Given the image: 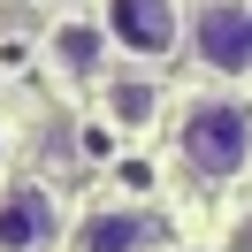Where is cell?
I'll use <instances>...</instances> for the list:
<instances>
[{
	"label": "cell",
	"mask_w": 252,
	"mask_h": 252,
	"mask_svg": "<svg viewBox=\"0 0 252 252\" xmlns=\"http://www.w3.org/2000/svg\"><path fill=\"white\" fill-rule=\"evenodd\" d=\"M184 160L199 176H237L252 160V115L237 107V99H199V107H184Z\"/></svg>",
	"instance_id": "6da1fadb"
},
{
	"label": "cell",
	"mask_w": 252,
	"mask_h": 252,
	"mask_svg": "<svg viewBox=\"0 0 252 252\" xmlns=\"http://www.w3.org/2000/svg\"><path fill=\"white\" fill-rule=\"evenodd\" d=\"M191 38H199V62L221 69V77H245L252 69V8L245 0H206Z\"/></svg>",
	"instance_id": "7a4b0ae2"
},
{
	"label": "cell",
	"mask_w": 252,
	"mask_h": 252,
	"mask_svg": "<svg viewBox=\"0 0 252 252\" xmlns=\"http://www.w3.org/2000/svg\"><path fill=\"white\" fill-rule=\"evenodd\" d=\"M62 237V214L38 184H8L0 191V252H46Z\"/></svg>",
	"instance_id": "3957f363"
},
{
	"label": "cell",
	"mask_w": 252,
	"mask_h": 252,
	"mask_svg": "<svg viewBox=\"0 0 252 252\" xmlns=\"http://www.w3.org/2000/svg\"><path fill=\"white\" fill-rule=\"evenodd\" d=\"M107 38L130 54H168L176 46V0H107Z\"/></svg>",
	"instance_id": "277c9868"
},
{
	"label": "cell",
	"mask_w": 252,
	"mask_h": 252,
	"mask_svg": "<svg viewBox=\"0 0 252 252\" xmlns=\"http://www.w3.org/2000/svg\"><path fill=\"white\" fill-rule=\"evenodd\" d=\"M84 252H145L153 245V214H123V206H107V214H92L77 229Z\"/></svg>",
	"instance_id": "5b68a950"
},
{
	"label": "cell",
	"mask_w": 252,
	"mask_h": 252,
	"mask_svg": "<svg viewBox=\"0 0 252 252\" xmlns=\"http://www.w3.org/2000/svg\"><path fill=\"white\" fill-rule=\"evenodd\" d=\"M99 46H107V38H99L92 23H62V31H54V62H62L69 77H92V69H99Z\"/></svg>",
	"instance_id": "8992f818"
},
{
	"label": "cell",
	"mask_w": 252,
	"mask_h": 252,
	"mask_svg": "<svg viewBox=\"0 0 252 252\" xmlns=\"http://www.w3.org/2000/svg\"><path fill=\"white\" fill-rule=\"evenodd\" d=\"M107 107L123 115V123H145V115H153V84H115V92H107Z\"/></svg>",
	"instance_id": "52a82bcc"
}]
</instances>
